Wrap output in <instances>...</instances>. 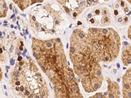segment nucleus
I'll return each instance as SVG.
<instances>
[{
	"label": "nucleus",
	"mask_w": 131,
	"mask_h": 98,
	"mask_svg": "<svg viewBox=\"0 0 131 98\" xmlns=\"http://www.w3.org/2000/svg\"><path fill=\"white\" fill-rule=\"evenodd\" d=\"M3 0H0V17L5 16L6 15L7 10L3 8V5L5 3V2H3Z\"/></svg>",
	"instance_id": "f257e3e1"
},
{
	"label": "nucleus",
	"mask_w": 131,
	"mask_h": 98,
	"mask_svg": "<svg viewBox=\"0 0 131 98\" xmlns=\"http://www.w3.org/2000/svg\"><path fill=\"white\" fill-rule=\"evenodd\" d=\"M107 21H108V18H104V20H103L102 22L104 24H106V23L107 22Z\"/></svg>",
	"instance_id": "f03ea898"
},
{
	"label": "nucleus",
	"mask_w": 131,
	"mask_h": 98,
	"mask_svg": "<svg viewBox=\"0 0 131 98\" xmlns=\"http://www.w3.org/2000/svg\"><path fill=\"white\" fill-rule=\"evenodd\" d=\"M124 87H125L126 89H129L130 88V85L128 84H125V85H124Z\"/></svg>",
	"instance_id": "7ed1b4c3"
},
{
	"label": "nucleus",
	"mask_w": 131,
	"mask_h": 98,
	"mask_svg": "<svg viewBox=\"0 0 131 98\" xmlns=\"http://www.w3.org/2000/svg\"><path fill=\"white\" fill-rule=\"evenodd\" d=\"M96 96L97 97L101 98V97H102V94H96Z\"/></svg>",
	"instance_id": "20e7f679"
},
{
	"label": "nucleus",
	"mask_w": 131,
	"mask_h": 98,
	"mask_svg": "<svg viewBox=\"0 0 131 98\" xmlns=\"http://www.w3.org/2000/svg\"><path fill=\"white\" fill-rule=\"evenodd\" d=\"M47 47L51 48V47H52V44H51V43H48L47 44Z\"/></svg>",
	"instance_id": "39448f33"
},
{
	"label": "nucleus",
	"mask_w": 131,
	"mask_h": 98,
	"mask_svg": "<svg viewBox=\"0 0 131 98\" xmlns=\"http://www.w3.org/2000/svg\"><path fill=\"white\" fill-rule=\"evenodd\" d=\"M79 37H80L81 38H83V37H85V35H84L83 33H79Z\"/></svg>",
	"instance_id": "423d86ee"
},
{
	"label": "nucleus",
	"mask_w": 131,
	"mask_h": 98,
	"mask_svg": "<svg viewBox=\"0 0 131 98\" xmlns=\"http://www.w3.org/2000/svg\"><path fill=\"white\" fill-rule=\"evenodd\" d=\"M78 69L79 70H80V71H81V70H83V67H82V66H81V65H79V66H78Z\"/></svg>",
	"instance_id": "0eeeda50"
},
{
	"label": "nucleus",
	"mask_w": 131,
	"mask_h": 98,
	"mask_svg": "<svg viewBox=\"0 0 131 98\" xmlns=\"http://www.w3.org/2000/svg\"><path fill=\"white\" fill-rule=\"evenodd\" d=\"M98 88H99V85L97 84H95V85H94V88L96 90V89H98Z\"/></svg>",
	"instance_id": "6e6552de"
},
{
	"label": "nucleus",
	"mask_w": 131,
	"mask_h": 98,
	"mask_svg": "<svg viewBox=\"0 0 131 98\" xmlns=\"http://www.w3.org/2000/svg\"><path fill=\"white\" fill-rule=\"evenodd\" d=\"M14 64H15V60L13 59H10V64H11V65H13Z\"/></svg>",
	"instance_id": "1a4fd4ad"
},
{
	"label": "nucleus",
	"mask_w": 131,
	"mask_h": 98,
	"mask_svg": "<svg viewBox=\"0 0 131 98\" xmlns=\"http://www.w3.org/2000/svg\"><path fill=\"white\" fill-rule=\"evenodd\" d=\"M65 10H66V12L67 13H69V12H70V10H69V9H68L67 7H65Z\"/></svg>",
	"instance_id": "9d476101"
},
{
	"label": "nucleus",
	"mask_w": 131,
	"mask_h": 98,
	"mask_svg": "<svg viewBox=\"0 0 131 98\" xmlns=\"http://www.w3.org/2000/svg\"><path fill=\"white\" fill-rule=\"evenodd\" d=\"M75 51V50L74 48H73V47H71V52H74Z\"/></svg>",
	"instance_id": "9b49d317"
},
{
	"label": "nucleus",
	"mask_w": 131,
	"mask_h": 98,
	"mask_svg": "<svg viewBox=\"0 0 131 98\" xmlns=\"http://www.w3.org/2000/svg\"><path fill=\"white\" fill-rule=\"evenodd\" d=\"M22 59H23V58H22V57H21V56H18V62H20L21 60H22Z\"/></svg>",
	"instance_id": "f8f14e48"
},
{
	"label": "nucleus",
	"mask_w": 131,
	"mask_h": 98,
	"mask_svg": "<svg viewBox=\"0 0 131 98\" xmlns=\"http://www.w3.org/2000/svg\"><path fill=\"white\" fill-rule=\"evenodd\" d=\"M102 32L104 33V34H106V33H107V30H102Z\"/></svg>",
	"instance_id": "ddd939ff"
},
{
	"label": "nucleus",
	"mask_w": 131,
	"mask_h": 98,
	"mask_svg": "<svg viewBox=\"0 0 131 98\" xmlns=\"http://www.w3.org/2000/svg\"><path fill=\"white\" fill-rule=\"evenodd\" d=\"M25 94H26V95H29V94H30V92H29L28 90H26L25 92Z\"/></svg>",
	"instance_id": "4468645a"
},
{
	"label": "nucleus",
	"mask_w": 131,
	"mask_h": 98,
	"mask_svg": "<svg viewBox=\"0 0 131 98\" xmlns=\"http://www.w3.org/2000/svg\"><path fill=\"white\" fill-rule=\"evenodd\" d=\"M114 14H115V15H118L117 10H114Z\"/></svg>",
	"instance_id": "2eb2a0df"
},
{
	"label": "nucleus",
	"mask_w": 131,
	"mask_h": 98,
	"mask_svg": "<svg viewBox=\"0 0 131 98\" xmlns=\"http://www.w3.org/2000/svg\"><path fill=\"white\" fill-rule=\"evenodd\" d=\"M15 84H16V85H17V86H18V85L20 84V82L19 81H16V83H15Z\"/></svg>",
	"instance_id": "dca6fc26"
},
{
	"label": "nucleus",
	"mask_w": 131,
	"mask_h": 98,
	"mask_svg": "<svg viewBox=\"0 0 131 98\" xmlns=\"http://www.w3.org/2000/svg\"><path fill=\"white\" fill-rule=\"evenodd\" d=\"M87 3H88L89 4H91V3H92V0H87Z\"/></svg>",
	"instance_id": "f3484780"
},
{
	"label": "nucleus",
	"mask_w": 131,
	"mask_h": 98,
	"mask_svg": "<svg viewBox=\"0 0 131 98\" xmlns=\"http://www.w3.org/2000/svg\"><path fill=\"white\" fill-rule=\"evenodd\" d=\"M100 73H101L100 71H97V75L100 76Z\"/></svg>",
	"instance_id": "a211bd4d"
},
{
	"label": "nucleus",
	"mask_w": 131,
	"mask_h": 98,
	"mask_svg": "<svg viewBox=\"0 0 131 98\" xmlns=\"http://www.w3.org/2000/svg\"><path fill=\"white\" fill-rule=\"evenodd\" d=\"M74 89L75 90H79V88H78V86H74Z\"/></svg>",
	"instance_id": "6ab92c4d"
},
{
	"label": "nucleus",
	"mask_w": 131,
	"mask_h": 98,
	"mask_svg": "<svg viewBox=\"0 0 131 98\" xmlns=\"http://www.w3.org/2000/svg\"><path fill=\"white\" fill-rule=\"evenodd\" d=\"M95 13H96V14H97V15H98V14L100 13V10H96L95 11Z\"/></svg>",
	"instance_id": "aec40b11"
},
{
	"label": "nucleus",
	"mask_w": 131,
	"mask_h": 98,
	"mask_svg": "<svg viewBox=\"0 0 131 98\" xmlns=\"http://www.w3.org/2000/svg\"><path fill=\"white\" fill-rule=\"evenodd\" d=\"M73 75H70V77H69V79H70V80H72V79H73Z\"/></svg>",
	"instance_id": "412c9836"
},
{
	"label": "nucleus",
	"mask_w": 131,
	"mask_h": 98,
	"mask_svg": "<svg viewBox=\"0 0 131 98\" xmlns=\"http://www.w3.org/2000/svg\"><path fill=\"white\" fill-rule=\"evenodd\" d=\"M13 46H11V47H10V52H13Z\"/></svg>",
	"instance_id": "4be33fe9"
},
{
	"label": "nucleus",
	"mask_w": 131,
	"mask_h": 98,
	"mask_svg": "<svg viewBox=\"0 0 131 98\" xmlns=\"http://www.w3.org/2000/svg\"><path fill=\"white\" fill-rule=\"evenodd\" d=\"M20 91H22V92H23V91L24 90V87H23V86H21L20 88Z\"/></svg>",
	"instance_id": "5701e85b"
},
{
	"label": "nucleus",
	"mask_w": 131,
	"mask_h": 98,
	"mask_svg": "<svg viewBox=\"0 0 131 98\" xmlns=\"http://www.w3.org/2000/svg\"><path fill=\"white\" fill-rule=\"evenodd\" d=\"M123 44H124V45H126V46H127V45H128V43H127V42H124Z\"/></svg>",
	"instance_id": "b1692460"
},
{
	"label": "nucleus",
	"mask_w": 131,
	"mask_h": 98,
	"mask_svg": "<svg viewBox=\"0 0 131 98\" xmlns=\"http://www.w3.org/2000/svg\"><path fill=\"white\" fill-rule=\"evenodd\" d=\"M77 13H73V17H76V16H77Z\"/></svg>",
	"instance_id": "393cba45"
},
{
	"label": "nucleus",
	"mask_w": 131,
	"mask_h": 98,
	"mask_svg": "<svg viewBox=\"0 0 131 98\" xmlns=\"http://www.w3.org/2000/svg\"><path fill=\"white\" fill-rule=\"evenodd\" d=\"M128 8H125V12H128Z\"/></svg>",
	"instance_id": "a878e982"
},
{
	"label": "nucleus",
	"mask_w": 131,
	"mask_h": 98,
	"mask_svg": "<svg viewBox=\"0 0 131 98\" xmlns=\"http://www.w3.org/2000/svg\"><path fill=\"white\" fill-rule=\"evenodd\" d=\"M90 21H91V23H92V24H93V23L94 22V19H91V20H90Z\"/></svg>",
	"instance_id": "bb28decb"
},
{
	"label": "nucleus",
	"mask_w": 131,
	"mask_h": 98,
	"mask_svg": "<svg viewBox=\"0 0 131 98\" xmlns=\"http://www.w3.org/2000/svg\"><path fill=\"white\" fill-rule=\"evenodd\" d=\"M118 22H122V18H119V20H118Z\"/></svg>",
	"instance_id": "cd10ccee"
},
{
	"label": "nucleus",
	"mask_w": 131,
	"mask_h": 98,
	"mask_svg": "<svg viewBox=\"0 0 131 98\" xmlns=\"http://www.w3.org/2000/svg\"><path fill=\"white\" fill-rule=\"evenodd\" d=\"M81 24H82V23L80 21H78V25H81Z\"/></svg>",
	"instance_id": "c85d7f7f"
},
{
	"label": "nucleus",
	"mask_w": 131,
	"mask_h": 98,
	"mask_svg": "<svg viewBox=\"0 0 131 98\" xmlns=\"http://www.w3.org/2000/svg\"><path fill=\"white\" fill-rule=\"evenodd\" d=\"M9 8H10V9H13V6H12V5L10 4V5H9Z\"/></svg>",
	"instance_id": "c756f323"
},
{
	"label": "nucleus",
	"mask_w": 131,
	"mask_h": 98,
	"mask_svg": "<svg viewBox=\"0 0 131 98\" xmlns=\"http://www.w3.org/2000/svg\"><path fill=\"white\" fill-rule=\"evenodd\" d=\"M92 17V15L91 14H89V15H88V18H91Z\"/></svg>",
	"instance_id": "7c9ffc66"
},
{
	"label": "nucleus",
	"mask_w": 131,
	"mask_h": 98,
	"mask_svg": "<svg viewBox=\"0 0 131 98\" xmlns=\"http://www.w3.org/2000/svg\"><path fill=\"white\" fill-rule=\"evenodd\" d=\"M127 62H128V64H130L131 63V62H130V59H128V61H127Z\"/></svg>",
	"instance_id": "2f4dec72"
},
{
	"label": "nucleus",
	"mask_w": 131,
	"mask_h": 98,
	"mask_svg": "<svg viewBox=\"0 0 131 98\" xmlns=\"http://www.w3.org/2000/svg\"><path fill=\"white\" fill-rule=\"evenodd\" d=\"M117 67H118V68H119V67H120V65H119V64H117Z\"/></svg>",
	"instance_id": "473e14b6"
},
{
	"label": "nucleus",
	"mask_w": 131,
	"mask_h": 98,
	"mask_svg": "<svg viewBox=\"0 0 131 98\" xmlns=\"http://www.w3.org/2000/svg\"><path fill=\"white\" fill-rule=\"evenodd\" d=\"M34 56L35 58H37V54H36V53H34Z\"/></svg>",
	"instance_id": "72a5a7b5"
},
{
	"label": "nucleus",
	"mask_w": 131,
	"mask_h": 98,
	"mask_svg": "<svg viewBox=\"0 0 131 98\" xmlns=\"http://www.w3.org/2000/svg\"><path fill=\"white\" fill-rule=\"evenodd\" d=\"M32 19H33V20H36V17H35V16H33L32 17Z\"/></svg>",
	"instance_id": "f704fd0d"
},
{
	"label": "nucleus",
	"mask_w": 131,
	"mask_h": 98,
	"mask_svg": "<svg viewBox=\"0 0 131 98\" xmlns=\"http://www.w3.org/2000/svg\"><path fill=\"white\" fill-rule=\"evenodd\" d=\"M57 41L58 42V43H60V39H57Z\"/></svg>",
	"instance_id": "c9c22d12"
},
{
	"label": "nucleus",
	"mask_w": 131,
	"mask_h": 98,
	"mask_svg": "<svg viewBox=\"0 0 131 98\" xmlns=\"http://www.w3.org/2000/svg\"><path fill=\"white\" fill-rule=\"evenodd\" d=\"M20 51H23V46H20Z\"/></svg>",
	"instance_id": "e433bc0d"
},
{
	"label": "nucleus",
	"mask_w": 131,
	"mask_h": 98,
	"mask_svg": "<svg viewBox=\"0 0 131 98\" xmlns=\"http://www.w3.org/2000/svg\"><path fill=\"white\" fill-rule=\"evenodd\" d=\"M92 30H93V31H98V30H97V29H92Z\"/></svg>",
	"instance_id": "4c0bfd02"
},
{
	"label": "nucleus",
	"mask_w": 131,
	"mask_h": 98,
	"mask_svg": "<svg viewBox=\"0 0 131 98\" xmlns=\"http://www.w3.org/2000/svg\"><path fill=\"white\" fill-rule=\"evenodd\" d=\"M16 90H20V88H19V87H16Z\"/></svg>",
	"instance_id": "58836bf2"
},
{
	"label": "nucleus",
	"mask_w": 131,
	"mask_h": 98,
	"mask_svg": "<svg viewBox=\"0 0 131 98\" xmlns=\"http://www.w3.org/2000/svg\"><path fill=\"white\" fill-rule=\"evenodd\" d=\"M2 52H3V51H2V49L0 48V54H2Z\"/></svg>",
	"instance_id": "ea45409f"
},
{
	"label": "nucleus",
	"mask_w": 131,
	"mask_h": 98,
	"mask_svg": "<svg viewBox=\"0 0 131 98\" xmlns=\"http://www.w3.org/2000/svg\"><path fill=\"white\" fill-rule=\"evenodd\" d=\"M97 1H98V0H92V2H94V3H96V2H97Z\"/></svg>",
	"instance_id": "a19ab883"
},
{
	"label": "nucleus",
	"mask_w": 131,
	"mask_h": 98,
	"mask_svg": "<svg viewBox=\"0 0 131 98\" xmlns=\"http://www.w3.org/2000/svg\"><path fill=\"white\" fill-rule=\"evenodd\" d=\"M15 14H14V15H13L12 16H11V18H14V17H15Z\"/></svg>",
	"instance_id": "79ce46f5"
},
{
	"label": "nucleus",
	"mask_w": 131,
	"mask_h": 98,
	"mask_svg": "<svg viewBox=\"0 0 131 98\" xmlns=\"http://www.w3.org/2000/svg\"><path fill=\"white\" fill-rule=\"evenodd\" d=\"M84 3H85V2H81V5H83Z\"/></svg>",
	"instance_id": "37998d69"
},
{
	"label": "nucleus",
	"mask_w": 131,
	"mask_h": 98,
	"mask_svg": "<svg viewBox=\"0 0 131 98\" xmlns=\"http://www.w3.org/2000/svg\"><path fill=\"white\" fill-rule=\"evenodd\" d=\"M110 97L111 98H113V97H114V96H113V95H110Z\"/></svg>",
	"instance_id": "c03bdc74"
},
{
	"label": "nucleus",
	"mask_w": 131,
	"mask_h": 98,
	"mask_svg": "<svg viewBox=\"0 0 131 98\" xmlns=\"http://www.w3.org/2000/svg\"><path fill=\"white\" fill-rule=\"evenodd\" d=\"M121 5H122V6H124V2H121Z\"/></svg>",
	"instance_id": "a18cd8bd"
},
{
	"label": "nucleus",
	"mask_w": 131,
	"mask_h": 98,
	"mask_svg": "<svg viewBox=\"0 0 131 98\" xmlns=\"http://www.w3.org/2000/svg\"><path fill=\"white\" fill-rule=\"evenodd\" d=\"M36 26L37 27V28H38V27H39V24H37H37H36Z\"/></svg>",
	"instance_id": "49530a36"
},
{
	"label": "nucleus",
	"mask_w": 131,
	"mask_h": 98,
	"mask_svg": "<svg viewBox=\"0 0 131 98\" xmlns=\"http://www.w3.org/2000/svg\"><path fill=\"white\" fill-rule=\"evenodd\" d=\"M55 23H56V24H59V22H58V21H56Z\"/></svg>",
	"instance_id": "de8ad7c7"
},
{
	"label": "nucleus",
	"mask_w": 131,
	"mask_h": 98,
	"mask_svg": "<svg viewBox=\"0 0 131 98\" xmlns=\"http://www.w3.org/2000/svg\"><path fill=\"white\" fill-rule=\"evenodd\" d=\"M2 77V74H1V70H0V79Z\"/></svg>",
	"instance_id": "09e8293b"
},
{
	"label": "nucleus",
	"mask_w": 131,
	"mask_h": 98,
	"mask_svg": "<svg viewBox=\"0 0 131 98\" xmlns=\"http://www.w3.org/2000/svg\"><path fill=\"white\" fill-rule=\"evenodd\" d=\"M34 97V95H30V96H29V97Z\"/></svg>",
	"instance_id": "8fccbe9b"
},
{
	"label": "nucleus",
	"mask_w": 131,
	"mask_h": 98,
	"mask_svg": "<svg viewBox=\"0 0 131 98\" xmlns=\"http://www.w3.org/2000/svg\"><path fill=\"white\" fill-rule=\"evenodd\" d=\"M106 60H108V59H109L108 57H106Z\"/></svg>",
	"instance_id": "3c124183"
},
{
	"label": "nucleus",
	"mask_w": 131,
	"mask_h": 98,
	"mask_svg": "<svg viewBox=\"0 0 131 98\" xmlns=\"http://www.w3.org/2000/svg\"><path fill=\"white\" fill-rule=\"evenodd\" d=\"M20 65H23V63H22V62H20Z\"/></svg>",
	"instance_id": "603ef678"
},
{
	"label": "nucleus",
	"mask_w": 131,
	"mask_h": 98,
	"mask_svg": "<svg viewBox=\"0 0 131 98\" xmlns=\"http://www.w3.org/2000/svg\"><path fill=\"white\" fill-rule=\"evenodd\" d=\"M104 13L105 15H106V10H104Z\"/></svg>",
	"instance_id": "864d4df0"
},
{
	"label": "nucleus",
	"mask_w": 131,
	"mask_h": 98,
	"mask_svg": "<svg viewBox=\"0 0 131 98\" xmlns=\"http://www.w3.org/2000/svg\"><path fill=\"white\" fill-rule=\"evenodd\" d=\"M115 7H116V8H118L119 7V5H116V6Z\"/></svg>",
	"instance_id": "5fc2aeb1"
},
{
	"label": "nucleus",
	"mask_w": 131,
	"mask_h": 98,
	"mask_svg": "<svg viewBox=\"0 0 131 98\" xmlns=\"http://www.w3.org/2000/svg\"><path fill=\"white\" fill-rule=\"evenodd\" d=\"M36 97H39V95H36Z\"/></svg>",
	"instance_id": "6e6d98bb"
},
{
	"label": "nucleus",
	"mask_w": 131,
	"mask_h": 98,
	"mask_svg": "<svg viewBox=\"0 0 131 98\" xmlns=\"http://www.w3.org/2000/svg\"><path fill=\"white\" fill-rule=\"evenodd\" d=\"M23 55L24 56H25V52H24V53H23Z\"/></svg>",
	"instance_id": "4d7b16f0"
},
{
	"label": "nucleus",
	"mask_w": 131,
	"mask_h": 98,
	"mask_svg": "<svg viewBox=\"0 0 131 98\" xmlns=\"http://www.w3.org/2000/svg\"><path fill=\"white\" fill-rule=\"evenodd\" d=\"M69 28H72V24H71V25H70V26H69Z\"/></svg>",
	"instance_id": "13d9d810"
},
{
	"label": "nucleus",
	"mask_w": 131,
	"mask_h": 98,
	"mask_svg": "<svg viewBox=\"0 0 131 98\" xmlns=\"http://www.w3.org/2000/svg\"><path fill=\"white\" fill-rule=\"evenodd\" d=\"M125 20H126V21L128 20V18H125Z\"/></svg>",
	"instance_id": "bf43d9fd"
},
{
	"label": "nucleus",
	"mask_w": 131,
	"mask_h": 98,
	"mask_svg": "<svg viewBox=\"0 0 131 98\" xmlns=\"http://www.w3.org/2000/svg\"><path fill=\"white\" fill-rule=\"evenodd\" d=\"M113 71H114V73H116V70H115V69H114V70H113Z\"/></svg>",
	"instance_id": "052dcab7"
},
{
	"label": "nucleus",
	"mask_w": 131,
	"mask_h": 98,
	"mask_svg": "<svg viewBox=\"0 0 131 98\" xmlns=\"http://www.w3.org/2000/svg\"><path fill=\"white\" fill-rule=\"evenodd\" d=\"M119 81H120V79H117V82H119Z\"/></svg>",
	"instance_id": "680f3d73"
},
{
	"label": "nucleus",
	"mask_w": 131,
	"mask_h": 98,
	"mask_svg": "<svg viewBox=\"0 0 131 98\" xmlns=\"http://www.w3.org/2000/svg\"><path fill=\"white\" fill-rule=\"evenodd\" d=\"M4 26H7V24H5Z\"/></svg>",
	"instance_id": "e2e57ef3"
},
{
	"label": "nucleus",
	"mask_w": 131,
	"mask_h": 98,
	"mask_svg": "<svg viewBox=\"0 0 131 98\" xmlns=\"http://www.w3.org/2000/svg\"><path fill=\"white\" fill-rule=\"evenodd\" d=\"M27 52L26 49H25V50H24V52Z\"/></svg>",
	"instance_id": "0e129e2a"
},
{
	"label": "nucleus",
	"mask_w": 131,
	"mask_h": 98,
	"mask_svg": "<svg viewBox=\"0 0 131 98\" xmlns=\"http://www.w3.org/2000/svg\"><path fill=\"white\" fill-rule=\"evenodd\" d=\"M23 16H26V15H24V14H23Z\"/></svg>",
	"instance_id": "69168bd1"
},
{
	"label": "nucleus",
	"mask_w": 131,
	"mask_h": 98,
	"mask_svg": "<svg viewBox=\"0 0 131 98\" xmlns=\"http://www.w3.org/2000/svg\"><path fill=\"white\" fill-rule=\"evenodd\" d=\"M1 24H2V23H1V22H0V25H1Z\"/></svg>",
	"instance_id": "338daca9"
}]
</instances>
